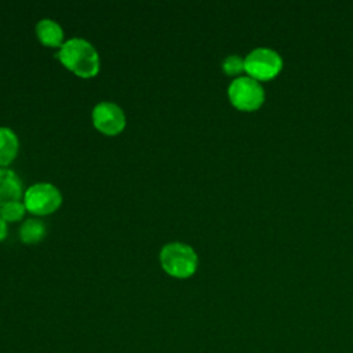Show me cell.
<instances>
[{"label":"cell","mask_w":353,"mask_h":353,"mask_svg":"<svg viewBox=\"0 0 353 353\" xmlns=\"http://www.w3.org/2000/svg\"><path fill=\"white\" fill-rule=\"evenodd\" d=\"M281 68L283 59L280 54L268 47H258L244 58V70L256 81L276 77Z\"/></svg>","instance_id":"obj_3"},{"label":"cell","mask_w":353,"mask_h":353,"mask_svg":"<svg viewBox=\"0 0 353 353\" xmlns=\"http://www.w3.org/2000/svg\"><path fill=\"white\" fill-rule=\"evenodd\" d=\"M25 210H26L25 204L19 203V201H11V203H7L6 205L1 207L0 215L3 216L4 221L14 222V221H19L23 216Z\"/></svg>","instance_id":"obj_11"},{"label":"cell","mask_w":353,"mask_h":353,"mask_svg":"<svg viewBox=\"0 0 353 353\" xmlns=\"http://www.w3.org/2000/svg\"><path fill=\"white\" fill-rule=\"evenodd\" d=\"M94 125L106 135L119 134L125 125V116L121 108L113 102H101L92 110Z\"/></svg>","instance_id":"obj_6"},{"label":"cell","mask_w":353,"mask_h":353,"mask_svg":"<svg viewBox=\"0 0 353 353\" xmlns=\"http://www.w3.org/2000/svg\"><path fill=\"white\" fill-rule=\"evenodd\" d=\"M222 69L226 74H237L244 70V59L239 55H229L222 63Z\"/></svg>","instance_id":"obj_12"},{"label":"cell","mask_w":353,"mask_h":353,"mask_svg":"<svg viewBox=\"0 0 353 353\" xmlns=\"http://www.w3.org/2000/svg\"><path fill=\"white\" fill-rule=\"evenodd\" d=\"M18 138L7 127H0V167L8 165L17 156Z\"/></svg>","instance_id":"obj_9"},{"label":"cell","mask_w":353,"mask_h":353,"mask_svg":"<svg viewBox=\"0 0 353 353\" xmlns=\"http://www.w3.org/2000/svg\"><path fill=\"white\" fill-rule=\"evenodd\" d=\"M19 234L23 243L34 244L44 237L46 226L39 219H26L19 229Z\"/></svg>","instance_id":"obj_10"},{"label":"cell","mask_w":353,"mask_h":353,"mask_svg":"<svg viewBox=\"0 0 353 353\" xmlns=\"http://www.w3.org/2000/svg\"><path fill=\"white\" fill-rule=\"evenodd\" d=\"M228 95L234 108L245 112L258 109L265 101V91L262 85L250 76L234 79L229 85Z\"/></svg>","instance_id":"obj_4"},{"label":"cell","mask_w":353,"mask_h":353,"mask_svg":"<svg viewBox=\"0 0 353 353\" xmlns=\"http://www.w3.org/2000/svg\"><path fill=\"white\" fill-rule=\"evenodd\" d=\"M6 236H7V225L3 216L0 215V240H3Z\"/></svg>","instance_id":"obj_13"},{"label":"cell","mask_w":353,"mask_h":353,"mask_svg":"<svg viewBox=\"0 0 353 353\" xmlns=\"http://www.w3.org/2000/svg\"><path fill=\"white\" fill-rule=\"evenodd\" d=\"M61 62L80 77H92L99 70L97 50L84 39H70L62 44L58 52Z\"/></svg>","instance_id":"obj_1"},{"label":"cell","mask_w":353,"mask_h":353,"mask_svg":"<svg viewBox=\"0 0 353 353\" xmlns=\"http://www.w3.org/2000/svg\"><path fill=\"white\" fill-rule=\"evenodd\" d=\"M22 194V183L18 175L7 168H0V207L18 201Z\"/></svg>","instance_id":"obj_7"},{"label":"cell","mask_w":353,"mask_h":353,"mask_svg":"<svg viewBox=\"0 0 353 353\" xmlns=\"http://www.w3.org/2000/svg\"><path fill=\"white\" fill-rule=\"evenodd\" d=\"M36 33L44 46L58 47L62 44V39H63L62 28L52 19H41L36 25Z\"/></svg>","instance_id":"obj_8"},{"label":"cell","mask_w":353,"mask_h":353,"mask_svg":"<svg viewBox=\"0 0 353 353\" xmlns=\"http://www.w3.org/2000/svg\"><path fill=\"white\" fill-rule=\"evenodd\" d=\"M160 262L168 274L185 279L196 272L197 255L190 245L176 241L163 247L160 252Z\"/></svg>","instance_id":"obj_2"},{"label":"cell","mask_w":353,"mask_h":353,"mask_svg":"<svg viewBox=\"0 0 353 353\" xmlns=\"http://www.w3.org/2000/svg\"><path fill=\"white\" fill-rule=\"evenodd\" d=\"M62 201L59 190L51 183L32 185L25 193V207L29 212L46 215L54 212Z\"/></svg>","instance_id":"obj_5"}]
</instances>
